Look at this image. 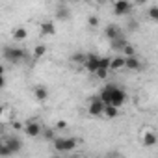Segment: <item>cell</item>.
<instances>
[{
  "instance_id": "obj_27",
  "label": "cell",
  "mask_w": 158,
  "mask_h": 158,
  "mask_svg": "<svg viewBox=\"0 0 158 158\" xmlns=\"http://www.w3.org/2000/svg\"><path fill=\"white\" fill-rule=\"evenodd\" d=\"M95 76H97V78H101V80H104V78L108 76V71H106V69H99V71L95 73Z\"/></svg>"
},
{
  "instance_id": "obj_15",
  "label": "cell",
  "mask_w": 158,
  "mask_h": 158,
  "mask_svg": "<svg viewBox=\"0 0 158 158\" xmlns=\"http://www.w3.org/2000/svg\"><path fill=\"white\" fill-rule=\"evenodd\" d=\"M127 69H130V71H139L141 69V61L138 60V56L127 58Z\"/></svg>"
},
{
  "instance_id": "obj_14",
  "label": "cell",
  "mask_w": 158,
  "mask_h": 158,
  "mask_svg": "<svg viewBox=\"0 0 158 158\" xmlns=\"http://www.w3.org/2000/svg\"><path fill=\"white\" fill-rule=\"evenodd\" d=\"M41 34H45V35H54L56 34V26H54V23H50V21H47V23H41Z\"/></svg>"
},
{
  "instance_id": "obj_25",
  "label": "cell",
  "mask_w": 158,
  "mask_h": 158,
  "mask_svg": "<svg viewBox=\"0 0 158 158\" xmlns=\"http://www.w3.org/2000/svg\"><path fill=\"white\" fill-rule=\"evenodd\" d=\"M123 56H125V58H132V56H136V48L128 43V45L125 47V50H123Z\"/></svg>"
},
{
  "instance_id": "obj_2",
  "label": "cell",
  "mask_w": 158,
  "mask_h": 158,
  "mask_svg": "<svg viewBox=\"0 0 158 158\" xmlns=\"http://www.w3.org/2000/svg\"><path fill=\"white\" fill-rule=\"evenodd\" d=\"M52 145H54V149H56L58 154H60V152H71L73 149H76L78 139H76V138H63V136H58V138L52 141Z\"/></svg>"
},
{
  "instance_id": "obj_18",
  "label": "cell",
  "mask_w": 158,
  "mask_h": 158,
  "mask_svg": "<svg viewBox=\"0 0 158 158\" xmlns=\"http://www.w3.org/2000/svg\"><path fill=\"white\" fill-rule=\"evenodd\" d=\"M26 37H28V32L24 28H15L13 30V39L15 41H24Z\"/></svg>"
},
{
  "instance_id": "obj_29",
  "label": "cell",
  "mask_w": 158,
  "mask_h": 158,
  "mask_svg": "<svg viewBox=\"0 0 158 158\" xmlns=\"http://www.w3.org/2000/svg\"><path fill=\"white\" fill-rule=\"evenodd\" d=\"M65 127H67V123H65V121H58V123H56V128H58V130H63Z\"/></svg>"
},
{
  "instance_id": "obj_19",
  "label": "cell",
  "mask_w": 158,
  "mask_h": 158,
  "mask_svg": "<svg viewBox=\"0 0 158 158\" xmlns=\"http://www.w3.org/2000/svg\"><path fill=\"white\" fill-rule=\"evenodd\" d=\"M117 115H119V108H115V106H106V108H104V117L115 119Z\"/></svg>"
},
{
  "instance_id": "obj_7",
  "label": "cell",
  "mask_w": 158,
  "mask_h": 158,
  "mask_svg": "<svg viewBox=\"0 0 158 158\" xmlns=\"http://www.w3.org/2000/svg\"><path fill=\"white\" fill-rule=\"evenodd\" d=\"M2 143H6V145L11 149L13 154H15V152H21V149H23V141H21V138H17V136H6V138L2 139Z\"/></svg>"
},
{
  "instance_id": "obj_24",
  "label": "cell",
  "mask_w": 158,
  "mask_h": 158,
  "mask_svg": "<svg viewBox=\"0 0 158 158\" xmlns=\"http://www.w3.org/2000/svg\"><path fill=\"white\" fill-rule=\"evenodd\" d=\"M110 67H112V58H110V56H102V58H101V69L110 71Z\"/></svg>"
},
{
  "instance_id": "obj_26",
  "label": "cell",
  "mask_w": 158,
  "mask_h": 158,
  "mask_svg": "<svg viewBox=\"0 0 158 158\" xmlns=\"http://www.w3.org/2000/svg\"><path fill=\"white\" fill-rule=\"evenodd\" d=\"M88 24L95 28V26L99 24V17H97V15H89V19H88Z\"/></svg>"
},
{
  "instance_id": "obj_23",
  "label": "cell",
  "mask_w": 158,
  "mask_h": 158,
  "mask_svg": "<svg viewBox=\"0 0 158 158\" xmlns=\"http://www.w3.org/2000/svg\"><path fill=\"white\" fill-rule=\"evenodd\" d=\"M13 152H11V149L6 145V143H2V145H0V156H2V158H10Z\"/></svg>"
},
{
  "instance_id": "obj_5",
  "label": "cell",
  "mask_w": 158,
  "mask_h": 158,
  "mask_svg": "<svg viewBox=\"0 0 158 158\" xmlns=\"http://www.w3.org/2000/svg\"><path fill=\"white\" fill-rule=\"evenodd\" d=\"M101 58H102V56L89 52V54H88V58H86V65H84V67H86L89 73H97V71L101 69Z\"/></svg>"
},
{
  "instance_id": "obj_17",
  "label": "cell",
  "mask_w": 158,
  "mask_h": 158,
  "mask_svg": "<svg viewBox=\"0 0 158 158\" xmlns=\"http://www.w3.org/2000/svg\"><path fill=\"white\" fill-rule=\"evenodd\" d=\"M86 58H88V54H84V52H76V54L71 56V61L76 63V65H86Z\"/></svg>"
},
{
  "instance_id": "obj_33",
  "label": "cell",
  "mask_w": 158,
  "mask_h": 158,
  "mask_svg": "<svg viewBox=\"0 0 158 158\" xmlns=\"http://www.w3.org/2000/svg\"><path fill=\"white\" fill-rule=\"evenodd\" d=\"M74 158H78V156H74Z\"/></svg>"
},
{
  "instance_id": "obj_10",
  "label": "cell",
  "mask_w": 158,
  "mask_h": 158,
  "mask_svg": "<svg viewBox=\"0 0 158 158\" xmlns=\"http://www.w3.org/2000/svg\"><path fill=\"white\" fill-rule=\"evenodd\" d=\"M125 67H127V58L123 54H117V56L112 58V67H110L112 71H121Z\"/></svg>"
},
{
  "instance_id": "obj_12",
  "label": "cell",
  "mask_w": 158,
  "mask_h": 158,
  "mask_svg": "<svg viewBox=\"0 0 158 158\" xmlns=\"http://www.w3.org/2000/svg\"><path fill=\"white\" fill-rule=\"evenodd\" d=\"M34 97H35V101L45 102V101L48 99V89H47L45 86H35V88H34Z\"/></svg>"
},
{
  "instance_id": "obj_8",
  "label": "cell",
  "mask_w": 158,
  "mask_h": 158,
  "mask_svg": "<svg viewBox=\"0 0 158 158\" xmlns=\"http://www.w3.org/2000/svg\"><path fill=\"white\" fill-rule=\"evenodd\" d=\"M132 4L130 2H125V0H119V2H115L114 4V13L115 15H128L130 11H132Z\"/></svg>"
},
{
  "instance_id": "obj_32",
  "label": "cell",
  "mask_w": 158,
  "mask_h": 158,
  "mask_svg": "<svg viewBox=\"0 0 158 158\" xmlns=\"http://www.w3.org/2000/svg\"><path fill=\"white\" fill-rule=\"evenodd\" d=\"M110 158H117V156H110Z\"/></svg>"
},
{
  "instance_id": "obj_13",
  "label": "cell",
  "mask_w": 158,
  "mask_h": 158,
  "mask_svg": "<svg viewBox=\"0 0 158 158\" xmlns=\"http://www.w3.org/2000/svg\"><path fill=\"white\" fill-rule=\"evenodd\" d=\"M69 15H71V10H69L65 4H60V6L56 8V19H60V21H67Z\"/></svg>"
},
{
  "instance_id": "obj_16",
  "label": "cell",
  "mask_w": 158,
  "mask_h": 158,
  "mask_svg": "<svg viewBox=\"0 0 158 158\" xmlns=\"http://www.w3.org/2000/svg\"><path fill=\"white\" fill-rule=\"evenodd\" d=\"M127 45H128V41H127L125 37H119L117 41H112V48H114V50H117L119 54L125 50V47H127Z\"/></svg>"
},
{
  "instance_id": "obj_11",
  "label": "cell",
  "mask_w": 158,
  "mask_h": 158,
  "mask_svg": "<svg viewBox=\"0 0 158 158\" xmlns=\"http://www.w3.org/2000/svg\"><path fill=\"white\" fill-rule=\"evenodd\" d=\"M141 141H143V145H145V147H154V145L158 143V136H156V132H152V130H147V132L143 134Z\"/></svg>"
},
{
  "instance_id": "obj_22",
  "label": "cell",
  "mask_w": 158,
  "mask_h": 158,
  "mask_svg": "<svg viewBox=\"0 0 158 158\" xmlns=\"http://www.w3.org/2000/svg\"><path fill=\"white\" fill-rule=\"evenodd\" d=\"M147 15H149V19H151V21L158 23V6H151V8L147 10Z\"/></svg>"
},
{
  "instance_id": "obj_3",
  "label": "cell",
  "mask_w": 158,
  "mask_h": 158,
  "mask_svg": "<svg viewBox=\"0 0 158 158\" xmlns=\"http://www.w3.org/2000/svg\"><path fill=\"white\" fill-rule=\"evenodd\" d=\"M125 102H127V91L115 84V86H114V89H112V97H110V104H108V106L121 108Z\"/></svg>"
},
{
  "instance_id": "obj_6",
  "label": "cell",
  "mask_w": 158,
  "mask_h": 158,
  "mask_svg": "<svg viewBox=\"0 0 158 158\" xmlns=\"http://www.w3.org/2000/svg\"><path fill=\"white\" fill-rule=\"evenodd\" d=\"M24 132H26L30 138H37L39 134H43V127H41L37 121L30 119V121H26V125H24Z\"/></svg>"
},
{
  "instance_id": "obj_21",
  "label": "cell",
  "mask_w": 158,
  "mask_h": 158,
  "mask_svg": "<svg viewBox=\"0 0 158 158\" xmlns=\"http://www.w3.org/2000/svg\"><path fill=\"white\" fill-rule=\"evenodd\" d=\"M45 54H47V47H45V45H37V47L34 48V58H35V60H39V58L45 56Z\"/></svg>"
},
{
  "instance_id": "obj_4",
  "label": "cell",
  "mask_w": 158,
  "mask_h": 158,
  "mask_svg": "<svg viewBox=\"0 0 158 158\" xmlns=\"http://www.w3.org/2000/svg\"><path fill=\"white\" fill-rule=\"evenodd\" d=\"M104 108L106 104L99 99V97H93L89 101V106H88V114L93 115V117H99V115H104Z\"/></svg>"
},
{
  "instance_id": "obj_31",
  "label": "cell",
  "mask_w": 158,
  "mask_h": 158,
  "mask_svg": "<svg viewBox=\"0 0 158 158\" xmlns=\"http://www.w3.org/2000/svg\"><path fill=\"white\" fill-rule=\"evenodd\" d=\"M50 158H61V156H60V154H54V156H50Z\"/></svg>"
},
{
  "instance_id": "obj_28",
  "label": "cell",
  "mask_w": 158,
  "mask_h": 158,
  "mask_svg": "<svg viewBox=\"0 0 158 158\" xmlns=\"http://www.w3.org/2000/svg\"><path fill=\"white\" fill-rule=\"evenodd\" d=\"M128 28H130L132 32H134V30H138V28H139V24H138V21H132V19H130V21H128Z\"/></svg>"
},
{
  "instance_id": "obj_1",
  "label": "cell",
  "mask_w": 158,
  "mask_h": 158,
  "mask_svg": "<svg viewBox=\"0 0 158 158\" xmlns=\"http://www.w3.org/2000/svg\"><path fill=\"white\" fill-rule=\"evenodd\" d=\"M2 56L6 61H11V63H21L24 58H26V52L21 48V47H13V45H4L2 48Z\"/></svg>"
},
{
  "instance_id": "obj_9",
  "label": "cell",
  "mask_w": 158,
  "mask_h": 158,
  "mask_svg": "<svg viewBox=\"0 0 158 158\" xmlns=\"http://www.w3.org/2000/svg\"><path fill=\"white\" fill-rule=\"evenodd\" d=\"M104 35H106V37L110 39V43H112V41H117L119 37H123V32H121L115 24H108V26L104 28Z\"/></svg>"
},
{
  "instance_id": "obj_20",
  "label": "cell",
  "mask_w": 158,
  "mask_h": 158,
  "mask_svg": "<svg viewBox=\"0 0 158 158\" xmlns=\"http://www.w3.org/2000/svg\"><path fill=\"white\" fill-rule=\"evenodd\" d=\"M43 136H45V139H50V141H54L58 138L56 132H54V128H50V127H45L43 128Z\"/></svg>"
},
{
  "instance_id": "obj_30",
  "label": "cell",
  "mask_w": 158,
  "mask_h": 158,
  "mask_svg": "<svg viewBox=\"0 0 158 158\" xmlns=\"http://www.w3.org/2000/svg\"><path fill=\"white\" fill-rule=\"evenodd\" d=\"M13 128H15V130H19V128H23V125H21V123H17V121H13Z\"/></svg>"
}]
</instances>
